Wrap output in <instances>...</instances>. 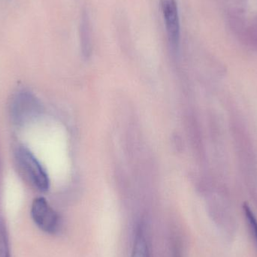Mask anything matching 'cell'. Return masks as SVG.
Masks as SVG:
<instances>
[{
	"mask_svg": "<svg viewBox=\"0 0 257 257\" xmlns=\"http://www.w3.org/2000/svg\"><path fill=\"white\" fill-rule=\"evenodd\" d=\"M143 225H139L136 230L131 257H151L149 246Z\"/></svg>",
	"mask_w": 257,
	"mask_h": 257,
	"instance_id": "cell-5",
	"label": "cell"
},
{
	"mask_svg": "<svg viewBox=\"0 0 257 257\" xmlns=\"http://www.w3.org/2000/svg\"><path fill=\"white\" fill-rule=\"evenodd\" d=\"M40 111L36 98L30 92H19L11 104V117L18 126H24L33 121Z\"/></svg>",
	"mask_w": 257,
	"mask_h": 257,
	"instance_id": "cell-2",
	"label": "cell"
},
{
	"mask_svg": "<svg viewBox=\"0 0 257 257\" xmlns=\"http://www.w3.org/2000/svg\"><path fill=\"white\" fill-rule=\"evenodd\" d=\"M31 216L36 226L46 233L56 234L60 229V217L45 198L38 197L33 200Z\"/></svg>",
	"mask_w": 257,
	"mask_h": 257,
	"instance_id": "cell-3",
	"label": "cell"
},
{
	"mask_svg": "<svg viewBox=\"0 0 257 257\" xmlns=\"http://www.w3.org/2000/svg\"><path fill=\"white\" fill-rule=\"evenodd\" d=\"M160 8L169 45L172 51H177L179 48L181 39L178 2L177 0H160Z\"/></svg>",
	"mask_w": 257,
	"mask_h": 257,
	"instance_id": "cell-4",
	"label": "cell"
},
{
	"mask_svg": "<svg viewBox=\"0 0 257 257\" xmlns=\"http://www.w3.org/2000/svg\"><path fill=\"white\" fill-rule=\"evenodd\" d=\"M176 257H181V256H180V254H179V253H177V254H176Z\"/></svg>",
	"mask_w": 257,
	"mask_h": 257,
	"instance_id": "cell-8",
	"label": "cell"
},
{
	"mask_svg": "<svg viewBox=\"0 0 257 257\" xmlns=\"http://www.w3.org/2000/svg\"><path fill=\"white\" fill-rule=\"evenodd\" d=\"M15 154L18 169L24 178L39 191H48L50 187L49 177L33 153L27 147L19 146Z\"/></svg>",
	"mask_w": 257,
	"mask_h": 257,
	"instance_id": "cell-1",
	"label": "cell"
},
{
	"mask_svg": "<svg viewBox=\"0 0 257 257\" xmlns=\"http://www.w3.org/2000/svg\"><path fill=\"white\" fill-rule=\"evenodd\" d=\"M80 38L81 45L85 54H88L91 47L92 28L90 18L87 11H83L81 14V21L79 27Z\"/></svg>",
	"mask_w": 257,
	"mask_h": 257,
	"instance_id": "cell-6",
	"label": "cell"
},
{
	"mask_svg": "<svg viewBox=\"0 0 257 257\" xmlns=\"http://www.w3.org/2000/svg\"><path fill=\"white\" fill-rule=\"evenodd\" d=\"M244 215H245L246 219L247 220L249 227H250V231L253 233V237H254L255 241L257 244V220L253 214V211L250 209L248 205L244 204Z\"/></svg>",
	"mask_w": 257,
	"mask_h": 257,
	"instance_id": "cell-7",
	"label": "cell"
}]
</instances>
